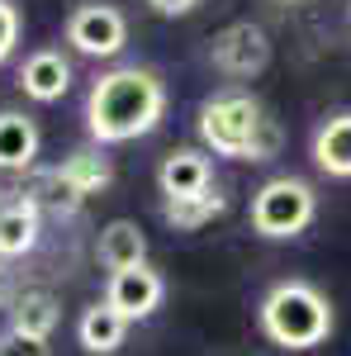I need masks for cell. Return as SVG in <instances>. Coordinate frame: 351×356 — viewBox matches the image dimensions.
<instances>
[{"label":"cell","mask_w":351,"mask_h":356,"mask_svg":"<svg viewBox=\"0 0 351 356\" xmlns=\"http://www.w3.org/2000/svg\"><path fill=\"white\" fill-rule=\"evenodd\" d=\"M166 119V81L152 67H114L100 72L85 90V134L95 147H119L147 138Z\"/></svg>","instance_id":"obj_1"},{"label":"cell","mask_w":351,"mask_h":356,"mask_svg":"<svg viewBox=\"0 0 351 356\" xmlns=\"http://www.w3.org/2000/svg\"><path fill=\"white\" fill-rule=\"evenodd\" d=\"M199 143L228 162H270L280 147V129L266 119V105L247 90H218L199 105Z\"/></svg>","instance_id":"obj_2"},{"label":"cell","mask_w":351,"mask_h":356,"mask_svg":"<svg viewBox=\"0 0 351 356\" xmlns=\"http://www.w3.org/2000/svg\"><path fill=\"white\" fill-rule=\"evenodd\" d=\"M256 323L266 332V342H275V347L313 352L332 337V304L309 280H275L256 304Z\"/></svg>","instance_id":"obj_3"},{"label":"cell","mask_w":351,"mask_h":356,"mask_svg":"<svg viewBox=\"0 0 351 356\" xmlns=\"http://www.w3.org/2000/svg\"><path fill=\"white\" fill-rule=\"evenodd\" d=\"M247 219H252V233H261L270 243H285V238H299L309 223L318 219V195L299 176H275V181H266L252 195Z\"/></svg>","instance_id":"obj_4"},{"label":"cell","mask_w":351,"mask_h":356,"mask_svg":"<svg viewBox=\"0 0 351 356\" xmlns=\"http://www.w3.org/2000/svg\"><path fill=\"white\" fill-rule=\"evenodd\" d=\"M62 38H67L72 53L95 57V62L100 57H119L124 43H129V19L109 0H81V5H72V15L62 24Z\"/></svg>","instance_id":"obj_5"},{"label":"cell","mask_w":351,"mask_h":356,"mask_svg":"<svg viewBox=\"0 0 351 356\" xmlns=\"http://www.w3.org/2000/svg\"><path fill=\"white\" fill-rule=\"evenodd\" d=\"M209 62H214V72L233 76V81H252L270 67V33L252 19L218 29L214 43H209Z\"/></svg>","instance_id":"obj_6"},{"label":"cell","mask_w":351,"mask_h":356,"mask_svg":"<svg viewBox=\"0 0 351 356\" xmlns=\"http://www.w3.org/2000/svg\"><path fill=\"white\" fill-rule=\"evenodd\" d=\"M166 300V280L157 266H129V271H114L105 280V304L133 328V323H142V318H152L157 309H162Z\"/></svg>","instance_id":"obj_7"},{"label":"cell","mask_w":351,"mask_h":356,"mask_svg":"<svg viewBox=\"0 0 351 356\" xmlns=\"http://www.w3.org/2000/svg\"><path fill=\"white\" fill-rule=\"evenodd\" d=\"M48 181H53L57 191L67 195L72 204H81V200H90V195H100L114 181V166H109L105 147H76V152H67L62 162L48 171Z\"/></svg>","instance_id":"obj_8"},{"label":"cell","mask_w":351,"mask_h":356,"mask_svg":"<svg viewBox=\"0 0 351 356\" xmlns=\"http://www.w3.org/2000/svg\"><path fill=\"white\" fill-rule=\"evenodd\" d=\"M15 86L24 90V100H33V105H57L72 90V57L62 53V48H33L19 62Z\"/></svg>","instance_id":"obj_9"},{"label":"cell","mask_w":351,"mask_h":356,"mask_svg":"<svg viewBox=\"0 0 351 356\" xmlns=\"http://www.w3.org/2000/svg\"><path fill=\"white\" fill-rule=\"evenodd\" d=\"M157 186H162V204L195 200V195L214 191V162L199 147H171L157 166Z\"/></svg>","instance_id":"obj_10"},{"label":"cell","mask_w":351,"mask_h":356,"mask_svg":"<svg viewBox=\"0 0 351 356\" xmlns=\"http://www.w3.org/2000/svg\"><path fill=\"white\" fill-rule=\"evenodd\" d=\"M43 243V204L38 195H15L0 204V261H19Z\"/></svg>","instance_id":"obj_11"},{"label":"cell","mask_w":351,"mask_h":356,"mask_svg":"<svg viewBox=\"0 0 351 356\" xmlns=\"http://www.w3.org/2000/svg\"><path fill=\"white\" fill-rule=\"evenodd\" d=\"M309 152H313V166H318L323 176H332V181H351V110L327 114L323 124L313 129Z\"/></svg>","instance_id":"obj_12"},{"label":"cell","mask_w":351,"mask_h":356,"mask_svg":"<svg viewBox=\"0 0 351 356\" xmlns=\"http://www.w3.org/2000/svg\"><path fill=\"white\" fill-rule=\"evenodd\" d=\"M95 257L109 275L114 271H129V266H142L147 261V233L138 228L133 219H109L95 238Z\"/></svg>","instance_id":"obj_13"},{"label":"cell","mask_w":351,"mask_h":356,"mask_svg":"<svg viewBox=\"0 0 351 356\" xmlns=\"http://www.w3.org/2000/svg\"><path fill=\"white\" fill-rule=\"evenodd\" d=\"M43 134L24 110H0V171H28L38 162Z\"/></svg>","instance_id":"obj_14"},{"label":"cell","mask_w":351,"mask_h":356,"mask_svg":"<svg viewBox=\"0 0 351 356\" xmlns=\"http://www.w3.org/2000/svg\"><path fill=\"white\" fill-rule=\"evenodd\" d=\"M124 337H129V323H124L105 300H95V304L81 309V318H76V342H81L85 356H114L124 347Z\"/></svg>","instance_id":"obj_15"},{"label":"cell","mask_w":351,"mask_h":356,"mask_svg":"<svg viewBox=\"0 0 351 356\" xmlns=\"http://www.w3.org/2000/svg\"><path fill=\"white\" fill-rule=\"evenodd\" d=\"M57 323H62V300H57V295H48V290H24L19 300L10 304V328L24 332V337L53 342Z\"/></svg>","instance_id":"obj_16"},{"label":"cell","mask_w":351,"mask_h":356,"mask_svg":"<svg viewBox=\"0 0 351 356\" xmlns=\"http://www.w3.org/2000/svg\"><path fill=\"white\" fill-rule=\"evenodd\" d=\"M228 209V195L218 191H204V195H195V200H176V204H162V219L176 228V233H199L204 223H214L218 214Z\"/></svg>","instance_id":"obj_17"},{"label":"cell","mask_w":351,"mask_h":356,"mask_svg":"<svg viewBox=\"0 0 351 356\" xmlns=\"http://www.w3.org/2000/svg\"><path fill=\"white\" fill-rule=\"evenodd\" d=\"M19 33H24V15H19V5H15V0H0V67L15 57Z\"/></svg>","instance_id":"obj_18"},{"label":"cell","mask_w":351,"mask_h":356,"mask_svg":"<svg viewBox=\"0 0 351 356\" xmlns=\"http://www.w3.org/2000/svg\"><path fill=\"white\" fill-rule=\"evenodd\" d=\"M0 356H53V347L38 342V337H24V332L5 328L0 332Z\"/></svg>","instance_id":"obj_19"},{"label":"cell","mask_w":351,"mask_h":356,"mask_svg":"<svg viewBox=\"0 0 351 356\" xmlns=\"http://www.w3.org/2000/svg\"><path fill=\"white\" fill-rule=\"evenodd\" d=\"M147 5H152L157 15H166V19H176V15H190L199 0H147Z\"/></svg>","instance_id":"obj_20"},{"label":"cell","mask_w":351,"mask_h":356,"mask_svg":"<svg viewBox=\"0 0 351 356\" xmlns=\"http://www.w3.org/2000/svg\"><path fill=\"white\" fill-rule=\"evenodd\" d=\"M280 5H304V0H280Z\"/></svg>","instance_id":"obj_21"},{"label":"cell","mask_w":351,"mask_h":356,"mask_svg":"<svg viewBox=\"0 0 351 356\" xmlns=\"http://www.w3.org/2000/svg\"><path fill=\"white\" fill-rule=\"evenodd\" d=\"M0 195H5V191H0Z\"/></svg>","instance_id":"obj_22"}]
</instances>
